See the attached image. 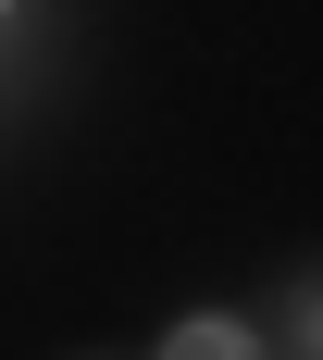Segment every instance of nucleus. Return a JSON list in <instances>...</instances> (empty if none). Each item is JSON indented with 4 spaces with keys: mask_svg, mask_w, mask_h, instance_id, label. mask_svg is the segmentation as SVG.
I'll return each instance as SVG.
<instances>
[{
    "mask_svg": "<svg viewBox=\"0 0 323 360\" xmlns=\"http://www.w3.org/2000/svg\"><path fill=\"white\" fill-rule=\"evenodd\" d=\"M162 348H175V360H236V348H249V323H236V311H186Z\"/></svg>",
    "mask_w": 323,
    "mask_h": 360,
    "instance_id": "nucleus-1",
    "label": "nucleus"
},
{
    "mask_svg": "<svg viewBox=\"0 0 323 360\" xmlns=\"http://www.w3.org/2000/svg\"><path fill=\"white\" fill-rule=\"evenodd\" d=\"M298 335H311V348H323V298H311V323H298Z\"/></svg>",
    "mask_w": 323,
    "mask_h": 360,
    "instance_id": "nucleus-2",
    "label": "nucleus"
},
{
    "mask_svg": "<svg viewBox=\"0 0 323 360\" xmlns=\"http://www.w3.org/2000/svg\"><path fill=\"white\" fill-rule=\"evenodd\" d=\"M0 13H13V0H0Z\"/></svg>",
    "mask_w": 323,
    "mask_h": 360,
    "instance_id": "nucleus-3",
    "label": "nucleus"
}]
</instances>
